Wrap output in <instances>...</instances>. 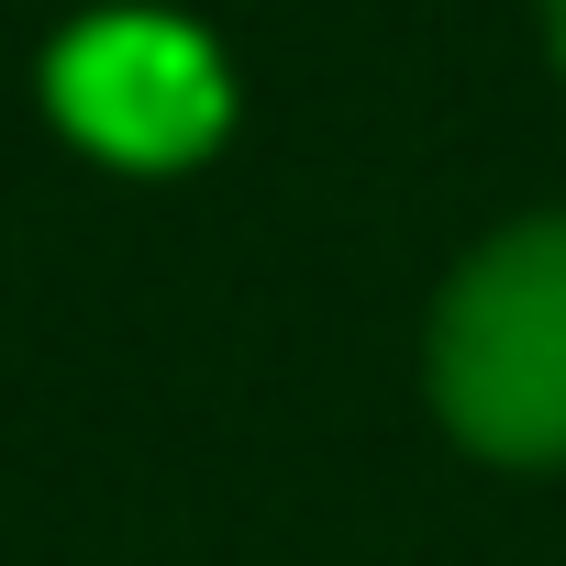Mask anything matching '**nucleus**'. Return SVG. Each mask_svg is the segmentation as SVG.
Returning a JSON list of instances; mask_svg holds the SVG:
<instances>
[{
	"label": "nucleus",
	"instance_id": "f257e3e1",
	"mask_svg": "<svg viewBox=\"0 0 566 566\" xmlns=\"http://www.w3.org/2000/svg\"><path fill=\"white\" fill-rule=\"evenodd\" d=\"M433 400L500 467L566 455V222L500 233L433 323Z\"/></svg>",
	"mask_w": 566,
	"mask_h": 566
},
{
	"label": "nucleus",
	"instance_id": "7ed1b4c3",
	"mask_svg": "<svg viewBox=\"0 0 566 566\" xmlns=\"http://www.w3.org/2000/svg\"><path fill=\"white\" fill-rule=\"evenodd\" d=\"M544 23H555V56H566V0H544Z\"/></svg>",
	"mask_w": 566,
	"mask_h": 566
},
{
	"label": "nucleus",
	"instance_id": "f03ea898",
	"mask_svg": "<svg viewBox=\"0 0 566 566\" xmlns=\"http://www.w3.org/2000/svg\"><path fill=\"white\" fill-rule=\"evenodd\" d=\"M45 101H56V123L78 145H101L123 167H189L222 134V112H233L211 45L189 23H156V12L78 23L56 45V67H45Z\"/></svg>",
	"mask_w": 566,
	"mask_h": 566
}]
</instances>
